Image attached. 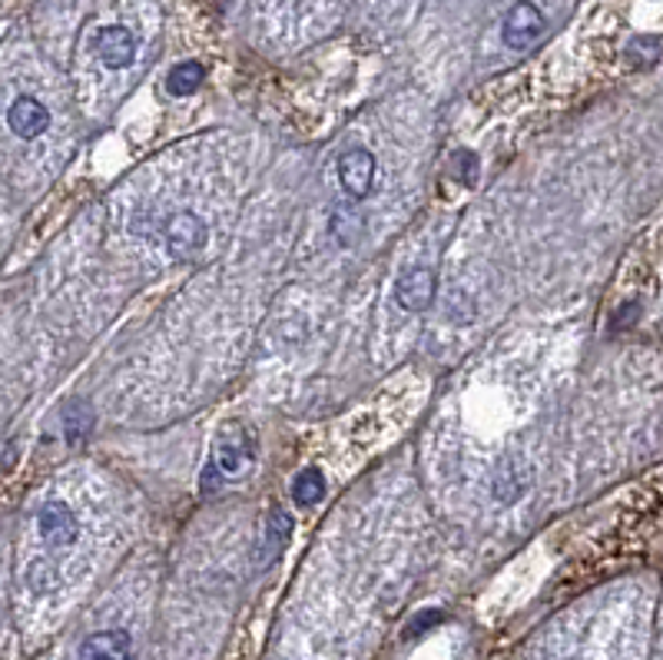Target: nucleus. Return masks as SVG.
Instances as JSON below:
<instances>
[{"mask_svg":"<svg viewBox=\"0 0 663 660\" xmlns=\"http://www.w3.org/2000/svg\"><path fill=\"white\" fill-rule=\"evenodd\" d=\"M252 461H256V441H252L249 428L239 425V422H226L216 432V441H213V465H216V471L236 478V474L249 471Z\"/></svg>","mask_w":663,"mask_h":660,"instance_id":"1","label":"nucleus"},{"mask_svg":"<svg viewBox=\"0 0 663 660\" xmlns=\"http://www.w3.org/2000/svg\"><path fill=\"white\" fill-rule=\"evenodd\" d=\"M162 239L173 259H193L206 246V226L196 213H173L162 223Z\"/></svg>","mask_w":663,"mask_h":660,"instance_id":"2","label":"nucleus"},{"mask_svg":"<svg viewBox=\"0 0 663 660\" xmlns=\"http://www.w3.org/2000/svg\"><path fill=\"white\" fill-rule=\"evenodd\" d=\"M339 180L349 200H366L375 183V156L366 146H352L339 159Z\"/></svg>","mask_w":663,"mask_h":660,"instance_id":"3","label":"nucleus"},{"mask_svg":"<svg viewBox=\"0 0 663 660\" xmlns=\"http://www.w3.org/2000/svg\"><path fill=\"white\" fill-rule=\"evenodd\" d=\"M544 34V14L541 8H535L531 0H518V4L508 11L502 37L512 51H528L538 37Z\"/></svg>","mask_w":663,"mask_h":660,"instance_id":"4","label":"nucleus"},{"mask_svg":"<svg viewBox=\"0 0 663 660\" xmlns=\"http://www.w3.org/2000/svg\"><path fill=\"white\" fill-rule=\"evenodd\" d=\"M435 292H438V279L425 266H412L395 282V302L408 312H425L435 302Z\"/></svg>","mask_w":663,"mask_h":660,"instance_id":"5","label":"nucleus"},{"mask_svg":"<svg viewBox=\"0 0 663 660\" xmlns=\"http://www.w3.org/2000/svg\"><path fill=\"white\" fill-rule=\"evenodd\" d=\"M41 535L50 548H70L77 538H80V525H77V515L64 505V502H50L41 508Z\"/></svg>","mask_w":663,"mask_h":660,"instance_id":"6","label":"nucleus"},{"mask_svg":"<svg viewBox=\"0 0 663 660\" xmlns=\"http://www.w3.org/2000/svg\"><path fill=\"white\" fill-rule=\"evenodd\" d=\"M93 47H97L100 64L110 67V70H123V67H130L133 57H136V37H133L126 27H120V24L103 27V31L97 34V44H93Z\"/></svg>","mask_w":663,"mask_h":660,"instance_id":"7","label":"nucleus"},{"mask_svg":"<svg viewBox=\"0 0 663 660\" xmlns=\"http://www.w3.org/2000/svg\"><path fill=\"white\" fill-rule=\"evenodd\" d=\"M531 478H535V471H531V465L525 458H518V455L505 458L502 468H497V474H494V499L502 505H515L521 494L531 488Z\"/></svg>","mask_w":663,"mask_h":660,"instance_id":"8","label":"nucleus"},{"mask_svg":"<svg viewBox=\"0 0 663 660\" xmlns=\"http://www.w3.org/2000/svg\"><path fill=\"white\" fill-rule=\"evenodd\" d=\"M77 660H133V640L126 630H100L80 644Z\"/></svg>","mask_w":663,"mask_h":660,"instance_id":"9","label":"nucleus"},{"mask_svg":"<svg viewBox=\"0 0 663 660\" xmlns=\"http://www.w3.org/2000/svg\"><path fill=\"white\" fill-rule=\"evenodd\" d=\"M8 123L21 139H37L50 126V113L41 100L34 97H18L8 110Z\"/></svg>","mask_w":663,"mask_h":660,"instance_id":"10","label":"nucleus"},{"mask_svg":"<svg viewBox=\"0 0 663 660\" xmlns=\"http://www.w3.org/2000/svg\"><path fill=\"white\" fill-rule=\"evenodd\" d=\"M289 535H292V518L282 508H272L262 541H259V564H272L279 558V551L289 545Z\"/></svg>","mask_w":663,"mask_h":660,"instance_id":"11","label":"nucleus"},{"mask_svg":"<svg viewBox=\"0 0 663 660\" xmlns=\"http://www.w3.org/2000/svg\"><path fill=\"white\" fill-rule=\"evenodd\" d=\"M322 499H325V478H322V471H318V468L299 471L295 481H292V502H295L299 508H312V505H318Z\"/></svg>","mask_w":663,"mask_h":660,"instance_id":"12","label":"nucleus"},{"mask_svg":"<svg viewBox=\"0 0 663 660\" xmlns=\"http://www.w3.org/2000/svg\"><path fill=\"white\" fill-rule=\"evenodd\" d=\"M203 80H206L203 64H196V60H183V64H177V67L170 70V77H166V90H170L173 97H190V93L200 90Z\"/></svg>","mask_w":663,"mask_h":660,"instance_id":"13","label":"nucleus"},{"mask_svg":"<svg viewBox=\"0 0 663 660\" xmlns=\"http://www.w3.org/2000/svg\"><path fill=\"white\" fill-rule=\"evenodd\" d=\"M332 233H336V239H339L342 246H352V243L362 236V220H359V213L339 206L336 216H332Z\"/></svg>","mask_w":663,"mask_h":660,"instance_id":"14","label":"nucleus"},{"mask_svg":"<svg viewBox=\"0 0 663 660\" xmlns=\"http://www.w3.org/2000/svg\"><path fill=\"white\" fill-rule=\"evenodd\" d=\"M90 425H93V412H90V405H83V402H70V405L64 409V428H67V438H70V441H80V435H87Z\"/></svg>","mask_w":663,"mask_h":660,"instance_id":"15","label":"nucleus"},{"mask_svg":"<svg viewBox=\"0 0 663 660\" xmlns=\"http://www.w3.org/2000/svg\"><path fill=\"white\" fill-rule=\"evenodd\" d=\"M458 159H461V180H464L468 187H474V170H477V159H474V153L461 149V153H458Z\"/></svg>","mask_w":663,"mask_h":660,"instance_id":"16","label":"nucleus"},{"mask_svg":"<svg viewBox=\"0 0 663 660\" xmlns=\"http://www.w3.org/2000/svg\"><path fill=\"white\" fill-rule=\"evenodd\" d=\"M438 620H441V611H425V614H422V617H418V620H415V624L408 627V637H418L422 630L435 627Z\"/></svg>","mask_w":663,"mask_h":660,"instance_id":"17","label":"nucleus"}]
</instances>
